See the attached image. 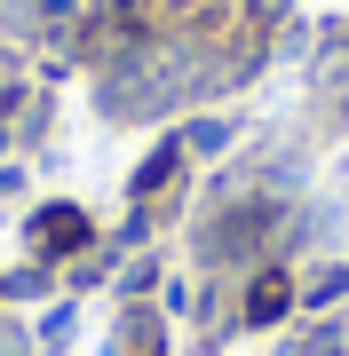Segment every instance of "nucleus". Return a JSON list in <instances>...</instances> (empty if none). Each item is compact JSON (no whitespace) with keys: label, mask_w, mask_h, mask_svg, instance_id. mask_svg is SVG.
I'll use <instances>...</instances> for the list:
<instances>
[{"label":"nucleus","mask_w":349,"mask_h":356,"mask_svg":"<svg viewBox=\"0 0 349 356\" xmlns=\"http://www.w3.org/2000/svg\"><path fill=\"white\" fill-rule=\"evenodd\" d=\"M135 356H159V325L151 317H135Z\"/></svg>","instance_id":"5"},{"label":"nucleus","mask_w":349,"mask_h":356,"mask_svg":"<svg viewBox=\"0 0 349 356\" xmlns=\"http://www.w3.org/2000/svg\"><path fill=\"white\" fill-rule=\"evenodd\" d=\"M24 238H32V254H40V261H79V254L95 245V222L79 214V206H40Z\"/></svg>","instance_id":"1"},{"label":"nucleus","mask_w":349,"mask_h":356,"mask_svg":"<svg viewBox=\"0 0 349 356\" xmlns=\"http://www.w3.org/2000/svg\"><path fill=\"white\" fill-rule=\"evenodd\" d=\"M175 175H183V151H175V143H159V151H151V159L135 166V182H127V198H135V206H151V198L167 191Z\"/></svg>","instance_id":"3"},{"label":"nucleus","mask_w":349,"mask_h":356,"mask_svg":"<svg viewBox=\"0 0 349 356\" xmlns=\"http://www.w3.org/2000/svg\"><path fill=\"white\" fill-rule=\"evenodd\" d=\"M286 309H294V277H286V269H262V277L246 285V309H238V317L246 325H278Z\"/></svg>","instance_id":"2"},{"label":"nucleus","mask_w":349,"mask_h":356,"mask_svg":"<svg viewBox=\"0 0 349 356\" xmlns=\"http://www.w3.org/2000/svg\"><path fill=\"white\" fill-rule=\"evenodd\" d=\"M222 143H231V127H222V119H199V127H191V143H183V151H199V159H215Z\"/></svg>","instance_id":"4"}]
</instances>
